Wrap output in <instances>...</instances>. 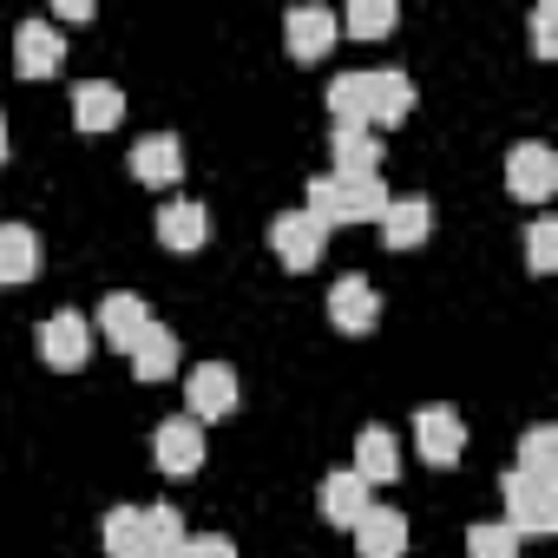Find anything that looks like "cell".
Wrapping results in <instances>:
<instances>
[{
  "label": "cell",
  "instance_id": "6da1fadb",
  "mask_svg": "<svg viewBox=\"0 0 558 558\" xmlns=\"http://www.w3.org/2000/svg\"><path fill=\"white\" fill-rule=\"evenodd\" d=\"M303 210H310L323 230H336V223H381V210H388V184H381V171H355V178L323 171V178H310Z\"/></svg>",
  "mask_w": 558,
  "mask_h": 558
},
{
  "label": "cell",
  "instance_id": "7a4b0ae2",
  "mask_svg": "<svg viewBox=\"0 0 558 558\" xmlns=\"http://www.w3.org/2000/svg\"><path fill=\"white\" fill-rule=\"evenodd\" d=\"M506 525L525 532H558V480H532V473H506Z\"/></svg>",
  "mask_w": 558,
  "mask_h": 558
},
{
  "label": "cell",
  "instance_id": "3957f363",
  "mask_svg": "<svg viewBox=\"0 0 558 558\" xmlns=\"http://www.w3.org/2000/svg\"><path fill=\"white\" fill-rule=\"evenodd\" d=\"M408 112H414V80H408L401 66L362 73V125H368V132H388V125H401Z\"/></svg>",
  "mask_w": 558,
  "mask_h": 558
},
{
  "label": "cell",
  "instance_id": "277c9868",
  "mask_svg": "<svg viewBox=\"0 0 558 558\" xmlns=\"http://www.w3.org/2000/svg\"><path fill=\"white\" fill-rule=\"evenodd\" d=\"M506 191H512L519 204H545V197L558 191V151H551L545 138L512 145V151H506Z\"/></svg>",
  "mask_w": 558,
  "mask_h": 558
},
{
  "label": "cell",
  "instance_id": "5b68a950",
  "mask_svg": "<svg viewBox=\"0 0 558 558\" xmlns=\"http://www.w3.org/2000/svg\"><path fill=\"white\" fill-rule=\"evenodd\" d=\"M93 349H99V336H93V323H86L80 310H53V316L40 323V362H47V368H86Z\"/></svg>",
  "mask_w": 558,
  "mask_h": 558
},
{
  "label": "cell",
  "instance_id": "8992f818",
  "mask_svg": "<svg viewBox=\"0 0 558 558\" xmlns=\"http://www.w3.org/2000/svg\"><path fill=\"white\" fill-rule=\"evenodd\" d=\"M414 453H421L427 466H453V460L466 453V421H460L447 401H427V408L414 414Z\"/></svg>",
  "mask_w": 558,
  "mask_h": 558
},
{
  "label": "cell",
  "instance_id": "52a82bcc",
  "mask_svg": "<svg viewBox=\"0 0 558 558\" xmlns=\"http://www.w3.org/2000/svg\"><path fill=\"white\" fill-rule=\"evenodd\" d=\"M269 250L283 256L290 269H316V263H323V250H329V230H323L310 210H283V217L269 223Z\"/></svg>",
  "mask_w": 558,
  "mask_h": 558
},
{
  "label": "cell",
  "instance_id": "ba28073f",
  "mask_svg": "<svg viewBox=\"0 0 558 558\" xmlns=\"http://www.w3.org/2000/svg\"><path fill=\"white\" fill-rule=\"evenodd\" d=\"M184 414L204 427V421H223L236 401H243V388H236V368L230 362H204V368H191V388H184Z\"/></svg>",
  "mask_w": 558,
  "mask_h": 558
},
{
  "label": "cell",
  "instance_id": "9c48e42d",
  "mask_svg": "<svg viewBox=\"0 0 558 558\" xmlns=\"http://www.w3.org/2000/svg\"><path fill=\"white\" fill-rule=\"evenodd\" d=\"M151 453H158V473H165V480H191V473L204 466V427H197L191 414H178V421L158 427Z\"/></svg>",
  "mask_w": 558,
  "mask_h": 558
},
{
  "label": "cell",
  "instance_id": "30bf717a",
  "mask_svg": "<svg viewBox=\"0 0 558 558\" xmlns=\"http://www.w3.org/2000/svg\"><path fill=\"white\" fill-rule=\"evenodd\" d=\"M329 323L342 336H368L381 323V290L368 283V276H342V283L329 290Z\"/></svg>",
  "mask_w": 558,
  "mask_h": 558
},
{
  "label": "cell",
  "instance_id": "8fae6325",
  "mask_svg": "<svg viewBox=\"0 0 558 558\" xmlns=\"http://www.w3.org/2000/svg\"><path fill=\"white\" fill-rule=\"evenodd\" d=\"M60 60H66V40H60L53 21H21L14 27V66H21V80H47V73H60Z\"/></svg>",
  "mask_w": 558,
  "mask_h": 558
},
{
  "label": "cell",
  "instance_id": "7c38bea8",
  "mask_svg": "<svg viewBox=\"0 0 558 558\" xmlns=\"http://www.w3.org/2000/svg\"><path fill=\"white\" fill-rule=\"evenodd\" d=\"M336 34H342V27H336L329 8H296V14L283 21V47H290V60H303V66L323 60V53L336 47Z\"/></svg>",
  "mask_w": 558,
  "mask_h": 558
},
{
  "label": "cell",
  "instance_id": "4fadbf2b",
  "mask_svg": "<svg viewBox=\"0 0 558 558\" xmlns=\"http://www.w3.org/2000/svg\"><path fill=\"white\" fill-rule=\"evenodd\" d=\"M434 236V204L414 191V197H388V210H381V243L388 250H414V243H427Z\"/></svg>",
  "mask_w": 558,
  "mask_h": 558
},
{
  "label": "cell",
  "instance_id": "5bb4252c",
  "mask_svg": "<svg viewBox=\"0 0 558 558\" xmlns=\"http://www.w3.org/2000/svg\"><path fill=\"white\" fill-rule=\"evenodd\" d=\"M145 323H151V310H145L132 290H112V296L99 303V316H93V336L112 342V349H132V342L145 336Z\"/></svg>",
  "mask_w": 558,
  "mask_h": 558
},
{
  "label": "cell",
  "instance_id": "9a60e30c",
  "mask_svg": "<svg viewBox=\"0 0 558 558\" xmlns=\"http://www.w3.org/2000/svg\"><path fill=\"white\" fill-rule=\"evenodd\" d=\"M349 532H355V551L362 558H401L408 551V519L395 506H368Z\"/></svg>",
  "mask_w": 558,
  "mask_h": 558
},
{
  "label": "cell",
  "instance_id": "2e32d148",
  "mask_svg": "<svg viewBox=\"0 0 558 558\" xmlns=\"http://www.w3.org/2000/svg\"><path fill=\"white\" fill-rule=\"evenodd\" d=\"M125 119V93L112 80H80L73 86V125L80 132H112Z\"/></svg>",
  "mask_w": 558,
  "mask_h": 558
},
{
  "label": "cell",
  "instance_id": "e0dca14e",
  "mask_svg": "<svg viewBox=\"0 0 558 558\" xmlns=\"http://www.w3.org/2000/svg\"><path fill=\"white\" fill-rule=\"evenodd\" d=\"M368 506H375V499H368V480H362L355 466L323 473V519H329V525H342V532H349Z\"/></svg>",
  "mask_w": 558,
  "mask_h": 558
},
{
  "label": "cell",
  "instance_id": "ac0fdd59",
  "mask_svg": "<svg viewBox=\"0 0 558 558\" xmlns=\"http://www.w3.org/2000/svg\"><path fill=\"white\" fill-rule=\"evenodd\" d=\"M158 243L178 250V256L204 250V243H210V210H204V204H184V197L165 204V210H158Z\"/></svg>",
  "mask_w": 558,
  "mask_h": 558
},
{
  "label": "cell",
  "instance_id": "d6986e66",
  "mask_svg": "<svg viewBox=\"0 0 558 558\" xmlns=\"http://www.w3.org/2000/svg\"><path fill=\"white\" fill-rule=\"evenodd\" d=\"M40 236L27 230V223H0V290L8 283H34L40 276Z\"/></svg>",
  "mask_w": 558,
  "mask_h": 558
},
{
  "label": "cell",
  "instance_id": "ffe728a7",
  "mask_svg": "<svg viewBox=\"0 0 558 558\" xmlns=\"http://www.w3.org/2000/svg\"><path fill=\"white\" fill-rule=\"evenodd\" d=\"M329 158H336V178H355V171H375V165H381V132H368V125H342V119H336V138H329Z\"/></svg>",
  "mask_w": 558,
  "mask_h": 558
},
{
  "label": "cell",
  "instance_id": "44dd1931",
  "mask_svg": "<svg viewBox=\"0 0 558 558\" xmlns=\"http://www.w3.org/2000/svg\"><path fill=\"white\" fill-rule=\"evenodd\" d=\"M178 171H184V151H178L171 132H151V138L132 145V178L138 184H178Z\"/></svg>",
  "mask_w": 558,
  "mask_h": 558
},
{
  "label": "cell",
  "instance_id": "7402d4cb",
  "mask_svg": "<svg viewBox=\"0 0 558 558\" xmlns=\"http://www.w3.org/2000/svg\"><path fill=\"white\" fill-rule=\"evenodd\" d=\"M125 362H132L138 381H165V375L178 368V336H171L165 323H145V336L125 349Z\"/></svg>",
  "mask_w": 558,
  "mask_h": 558
},
{
  "label": "cell",
  "instance_id": "603a6c76",
  "mask_svg": "<svg viewBox=\"0 0 558 558\" xmlns=\"http://www.w3.org/2000/svg\"><path fill=\"white\" fill-rule=\"evenodd\" d=\"M355 473H362L368 486L401 480V447H395V434H388V427H362V440H355Z\"/></svg>",
  "mask_w": 558,
  "mask_h": 558
},
{
  "label": "cell",
  "instance_id": "cb8c5ba5",
  "mask_svg": "<svg viewBox=\"0 0 558 558\" xmlns=\"http://www.w3.org/2000/svg\"><path fill=\"white\" fill-rule=\"evenodd\" d=\"M99 538H106V558H138L145 551V506H112Z\"/></svg>",
  "mask_w": 558,
  "mask_h": 558
},
{
  "label": "cell",
  "instance_id": "d4e9b609",
  "mask_svg": "<svg viewBox=\"0 0 558 558\" xmlns=\"http://www.w3.org/2000/svg\"><path fill=\"white\" fill-rule=\"evenodd\" d=\"M336 27H349V40H381L395 27V0H349V14H336Z\"/></svg>",
  "mask_w": 558,
  "mask_h": 558
},
{
  "label": "cell",
  "instance_id": "484cf974",
  "mask_svg": "<svg viewBox=\"0 0 558 558\" xmlns=\"http://www.w3.org/2000/svg\"><path fill=\"white\" fill-rule=\"evenodd\" d=\"M512 473H532V480H558V427H532L519 440V466Z\"/></svg>",
  "mask_w": 558,
  "mask_h": 558
},
{
  "label": "cell",
  "instance_id": "4316f807",
  "mask_svg": "<svg viewBox=\"0 0 558 558\" xmlns=\"http://www.w3.org/2000/svg\"><path fill=\"white\" fill-rule=\"evenodd\" d=\"M466 558H519V532L506 519H480L466 525Z\"/></svg>",
  "mask_w": 558,
  "mask_h": 558
},
{
  "label": "cell",
  "instance_id": "83f0119b",
  "mask_svg": "<svg viewBox=\"0 0 558 558\" xmlns=\"http://www.w3.org/2000/svg\"><path fill=\"white\" fill-rule=\"evenodd\" d=\"M525 269H532V276H551V269H558V223H551V217H538V223L525 230Z\"/></svg>",
  "mask_w": 558,
  "mask_h": 558
},
{
  "label": "cell",
  "instance_id": "f1b7e54d",
  "mask_svg": "<svg viewBox=\"0 0 558 558\" xmlns=\"http://www.w3.org/2000/svg\"><path fill=\"white\" fill-rule=\"evenodd\" d=\"M532 53L538 60L558 53V8H551V0H538V8H532Z\"/></svg>",
  "mask_w": 558,
  "mask_h": 558
},
{
  "label": "cell",
  "instance_id": "f546056e",
  "mask_svg": "<svg viewBox=\"0 0 558 558\" xmlns=\"http://www.w3.org/2000/svg\"><path fill=\"white\" fill-rule=\"evenodd\" d=\"M178 558H236V545H230L223 532H197V538L178 545Z\"/></svg>",
  "mask_w": 558,
  "mask_h": 558
},
{
  "label": "cell",
  "instance_id": "4dcf8cb0",
  "mask_svg": "<svg viewBox=\"0 0 558 558\" xmlns=\"http://www.w3.org/2000/svg\"><path fill=\"white\" fill-rule=\"evenodd\" d=\"M53 14H60V21H93V0H60Z\"/></svg>",
  "mask_w": 558,
  "mask_h": 558
},
{
  "label": "cell",
  "instance_id": "1f68e13d",
  "mask_svg": "<svg viewBox=\"0 0 558 558\" xmlns=\"http://www.w3.org/2000/svg\"><path fill=\"white\" fill-rule=\"evenodd\" d=\"M0 158H8V119H0Z\"/></svg>",
  "mask_w": 558,
  "mask_h": 558
}]
</instances>
